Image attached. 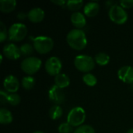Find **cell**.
I'll list each match as a JSON object with an SVG mask.
<instances>
[{"instance_id":"1","label":"cell","mask_w":133,"mask_h":133,"mask_svg":"<svg viewBox=\"0 0 133 133\" xmlns=\"http://www.w3.org/2000/svg\"><path fill=\"white\" fill-rule=\"evenodd\" d=\"M66 41L70 48L76 51H81L87 47V38L83 30L73 29L66 36Z\"/></svg>"},{"instance_id":"2","label":"cell","mask_w":133,"mask_h":133,"mask_svg":"<svg viewBox=\"0 0 133 133\" xmlns=\"http://www.w3.org/2000/svg\"><path fill=\"white\" fill-rule=\"evenodd\" d=\"M34 50L39 54H47L50 52L54 47L53 40L47 36H38L32 38Z\"/></svg>"},{"instance_id":"3","label":"cell","mask_w":133,"mask_h":133,"mask_svg":"<svg viewBox=\"0 0 133 133\" xmlns=\"http://www.w3.org/2000/svg\"><path fill=\"white\" fill-rule=\"evenodd\" d=\"M74 65L76 69L82 72L89 73L95 66V61L94 58L87 55H77L74 59Z\"/></svg>"},{"instance_id":"4","label":"cell","mask_w":133,"mask_h":133,"mask_svg":"<svg viewBox=\"0 0 133 133\" xmlns=\"http://www.w3.org/2000/svg\"><path fill=\"white\" fill-rule=\"evenodd\" d=\"M42 65V62L37 57H26L20 63V68L27 75H34L37 72Z\"/></svg>"},{"instance_id":"5","label":"cell","mask_w":133,"mask_h":133,"mask_svg":"<svg viewBox=\"0 0 133 133\" xmlns=\"http://www.w3.org/2000/svg\"><path fill=\"white\" fill-rule=\"evenodd\" d=\"M108 16L113 23L118 25L124 24L128 20V13L124 8L118 4L111 5L108 11Z\"/></svg>"},{"instance_id":"6","label":"cell","mask_w":133,"mask_h":133,"mask_svg":"<svg viewBox=\"0 0 133 133\" xmlns=\"http://www.w3.org/2000/svg\"><path fill=\"white\" fill-rule=\"evenodd\" d=\"M85 110L81 107H76L70 110L67 116V122L72 127H79L83 125L86 120Z\"/></svg>"},{"instance_id":"7","label":"cell","mask_w":133,"mask_h":133,"mask_svg":"<svg viewBox=\"0 0 133 133\" xmlns=\"http://www.w3.org/2000/svg\"><path fill=\"white\" fill-rule=\"evenodd\" d=\"M27 34V27L21 23H16L10 26L8 30L9 39L12 41H21Z\"/></svg>"},{"instance_id":"8","label":"cell","mask_w":133,"mask_h":133,"mask_svg":"<svg viewBox=\"0 0 133 133\" xmlns=\"http://www.w3.org/2000/svg\"><path fill=\"white\" fill-rule=\"evenodd\" d=\"M45 70L48 74L50 76H56L59 73H61V70L62 68V63L59 58L53 56L49 58L44 65Z\"/></svg>"},{"instance_id":"9","label":"cell","mask_w":133,"mask_h":133,"mask_svg":"<svg viewBox=\"0 0 133 133\" xmlns=\"http://www.w3.org/2000/svg\"><path fill=\"white\" fill-rule=\"evenodd\" d=\"M48 98L55 105H60L65 102V95L62 89L53 85L48 90Z\"/></svg>"},{"instance_id":"10","label":"cell","mask_w":133,"mask_h":133,"mask_svg":"<svg viewBox=\"0 0 133 133\" xmlns=\"http://www.w3.org/2000/svg\"><path fill=\"white\" fill-rule=\"evenodd\" d=\"M3 55L10 60H17L20 58L21 52L20 49L12 43L7 44L3 48Z\"/></svg>"},{"instance_id":"11","label":"cell","mask_w":133,"mask_h":133,"mask_svg":"<svg viewBox=\"0 0 133 133\" xmlns=\"http://www.w3.org/2000/svg\"><path fill=\"white\" fill-rule=\"evenodd\" d=\"M3 87L6 92L10 94L16 93L19 87V83L17 78L12 75L7 76L3 81Z\"/></svg>"},{"instance_id":"12","label":"cell","mask_w":133,"mask_h":133,"mask_svg":"<svg viewBox=\"0 0 133 133\" xmlns=\"http://www.w3.org/2000/svg\"><path fill=\"white\" fill-rule=\"evenodd\" d=\"M118 77L123 83L131 84L133 83V67L130 65H125L118 71Z\"/></svg>"},{"instance_id":"13","label":"cell","mask_w":133,"mask_h":133,"mask_svg":"<svg viewBox=\"0 0 133 133\" xmlns=\"http://www.w3.org/2000/svg\"><path fill=\"white\" fill-rule=\"evenodd\" d=\"M44 11L39 7L33 8L31 9L28 13H27V18L28 19L34 23H37L41 22L44 19Z\"/></svg>"},{"instance_id":"14","label":"cell","mask_w":133,"mask_h":133,"mask_svg":"<svg viewBox=\"0 0 133 133\" xmlns=\"http://www.w3.org/2000/svg\"><path fill=\"white\" fill-rule=\"evenodd\" d=\"M71 19V23H72V25L76 28V29H79L81 30L82 28H83L86 24H87V20H86V17L85 16L81 13L80 12H75L71 15L70 17Z\"/></svg>"},{"instance_id":"15","label":"cell","mask_w":133,"mask_h":133,"mask_svg":"<svg viewBox=\"0 0 133 133\" xmlns=\"http://www.w3.org/2000/svg\"><path fill=\"white\" fill-rule=\"evenodd\" d=\"M100 11V5L97 2H90L87 3L83 8L84 14L87 17H94L98 14Z\"/></svg>"},{"instance_id":"16","label":"cell","mask_w":133,"mask_h":133,"mask_svg":"<svg viewBox=\"0 0 133 133\" xmlns=\"http://www.w3.org/2000/svg\"><path fill=\"white\" fill-rule=\"evenodd\" d=\"M70 84V79L69 77L65 73H59L56 76H55V85L61 89L66 88Z\"/></svg>"},{"instance_id":"17","label":"cell","mask_w":133,"mask_h":133,"mask_svg":"<svg viewBox=\"0 0 133 133\" xmlns=\"http://www.w3.org/2000/svg\"><path fill=\"white\" fill-rule=\"evenodd\" d=\"M16 6V0H1L0 11L4 13H9L12 12Z\"/></svg>"},{"instance_id":"18","label":"cell","mask_w":133,"mask_h":133,"mask_svg":"<svg viewBox=\"0 0 133 133\" xmlns=\"http://www.w3.org/2000/svg\"><path fill=\"white\" fill-rule=\"evenodd\" d=\"M12 115L8 109L4 108L0 109V123L2 125H9L12 123Z\"/></svg>"},{"instance_id":"19","label":"cell","mask_w":133,"mask_h":133,"mask_svg":"<svg viewBox=\"0 0 133 133\" xmlns=\"http://www.w3.org/2000/svg\"><path fill=\"white\" fill-rule=\"evenodd\" d=\"M63 114V110L62 108L59 105H54L52 106L49 111H48V115L50 118H51L52 120H58L59 119Z\"/></svg>"},{"instance_id":"20","label":"cell","mask_w":133,"mask_h":133,"mask_svg":"<svg viewBox=\"0 0 133 133\" xmlns=\"http://www.w3.org/2000/svg\"><path fill=\"white\" fill-rule=\"evenodd\" d=\"M110 56L104 52H99L94 57V61L97 64L101 66L108 65L110 62Z\"/></svg>"},{"instance_id":"21","label":"cell","mask_w":133,"mask_h":133,"mask_svg":"<svg viewBox=\"0 0 133 133\" xmlns=\"http://www.w3.org/2000/svg\"><path fill=\"white\" fill-rule=\"evenodd\" d=\"M83 83L88 87H94L97 83V77L92 73H86L83 76Z\"/></svg>"},{"instance_id":"22","label":"cell","mask_w":133,"mask_h":133,"mask_svg":"<svg viewBox=\"0 0 133 133\" xmlns=\"http://www.w3.org/2000/svg\"><path fill=\"white\" fill-rule=\"evenodd\" d=\"M35 85V79L33 76H27L23 78L22 79V87L25 90H31L34 88Z\"/></svg>"},{"instance_id":"23","label":"cell","mask_w":133,"mask_h":133,"mask_svg":"<svg viewBox=\"0 0 133 133\" xmlns=\"http://www.w3.org/2000/svg\"><path fill=\"white\" fill-rule=\"evenodd\" d=\"M83 2L82 0H69L67 1L66 6L71 11H77L82 8Z\"/></svg>"},{"instance_id":"24","label":"cell","mask_w":133,"mask_h":133,"mask_svg":"<svg viewBox=\"0 0 133 133\" xmlns=\"http://www.w3.org/2000/svg\"><path fill=\"white\" fill-rule=\"evenodd\" d=\"M20 49V52H21V55H23V56H29L30 55L33 54L34 52V46H32L31 44H28V43H26V44H23L20 46L19 48Z\"/></svg>"},{"instance_id":"25","label":"cell","mask_w":133,"mask_h":133,"mask_svg":"<svg viewBox=\"0 0 133 133\" xmlns=\"http://www.w3.org/2000/svg\"><path fill=\"white\" fill-rule=\"evenodd\" d=\"M20 97L19 94L14 93V94H9L8 97V104L12 106H16L20 103Z\"/></svg>"},{"instance_id":"26","label":"cell","mask_w":133,"mask_h":133,"mask_svg":"<svg viewBox=\"0 0 133 133\" xmlns=\"http://www.w3.org/2000/svg\"><path fill=\"white\" fill-rule=\"evenodd\" d=\"M74 133H95L94 129L89 125H83L79 127H78Z\"/></svg>"},{"instance_id":"27","label":"cell","mask_w":133,"mask_h":133,"mask_svg":"<svg viewBox=\"0 0 133 133\" xmlns=\"http://www.w3.org/2000/svg\"><path fill=\"white\" fill-rule=\"evenodd\" d=\"M59 133H72L73 131V127L68 122L62 123L58 128Z\"/></svg>"},{"instance_id":"28","label":"cell","mask_w":133,"mask_h":133,"mask_svg":"<svg viewBox=\"0 0 133 133\" xmlns=\"http://www.w3.org/2000/svg\"><path fill=\"white\" fill-rule=\"evenodd\" d=\"M8 36V30L6 29V26L2 22H0V41L3 42L6 40V37Z\"/></svg>"},{"instance_id":"29","label":"cell","mask_w":133,"mask_h":133,"mask_svg":"<svg viewBox=\"0 0 133 133\" xmlns=\"http://www.w3.org/2000/svg\"><path fill=\"white\" fill-rule=\"evenodd\" d=\"M119 5L124 9H130L133 7V0H123L119 2Z\"/></svg>"},{"instance_id":"30","label":"cell","mask_w":133,"mask_h":133,"mask_svg":"<svg viewBox=\"0 0 133 133\" xmlns=\"http://www.w3.org/2000/svg\"><path fill=\"white\" fill-rule=\"evenodd\" d=\"M8 97H9V94L6 91L4 90L0 91V101L2 104H8Z\"/></svg>"},{"instance_id":"31","label":"cell","mask_w":133,"mask_h":133,"mask_svg":"<svg viewBox=\"0 0 133 133\" xmlns=\"http://www.w3.org/2000/svg\"><path fill=\"white\" fill-rule=\"evenodd\" d=\"M51 2L54 3V4H55V5H57L62 6L64 5H66L67 1H65V0H56V1L53 0V1H51Z\"/></svg>"},{"instance_id":"32","label":"cell","mask_w":133,"mask_h":133,"mask_svg":"<svg viewBox=\"0 0 133 133\" xmlns=\"http://www.w3.org/2000/svg\"><path fill=\"white\" fill-rule=\"evenodd\" d=\"M26 17H27V14H25L23 12H19L18 14H17V18L19 19V20H23L26 19Z\"/></svg>"},{"instance_id":"33","label":"cell","mask_w":133,"mask_h":133,"mask_svg":"<svg viewBox=\"0 0 133 133\" xmlns=\"http://www.w3.org/2000/svg\"><path fill=\"white\" fill-rule=\"evenodd\" d=\"M127 133H133V129H129L128 130V132Z\"/></svg>"},{"instance_id":"34","label":"cell","mask_w":133,"mask_h":133,"mask_svg":"<svg viewBox=\"0 0 133 133\" xmlns=\"http://www.w3.org/2000/svg\"><path fill=\"white\" fill-rule=\"evenodd\" d=\"M33 133H44V132H42L41 131H36V132H34Z\"/></svg>"}]
</instances>
